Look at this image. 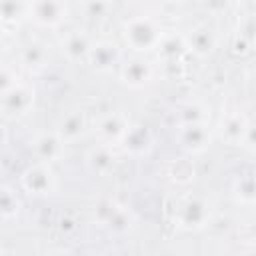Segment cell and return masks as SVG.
Wrapping results in <instances>:
<instances>
[{
	"mask_svg": "<svg viewBox=\"0 0 256 256\" xmlns=\"http://www.w3.org/2000/svg\"><path fill=\"white\" fill-rule=\"evenodd\" d=\"M162 34H164V28H162L160 20L154 18V16L138 14V16L126 18L124 24H122L124 44L130 50H134L138 56L154 52L158 48V42H160Z\"/></svg>",
	"mask_w": 256,
	"mask_h": 256,
	"instance_id": "obj_1",
	"label": "cell"
},
{
	"mask_svg": "<svg viewBox=\"0 0 256 256\" xmlns=\"http://www.w3.org/2000/svg\"><path fill=\"white\" fill-rule=\"evenodd\" d=\"M172 220L182 230H202L212 220V204L202 194H182L172 208Z\"/></svg>",
	"mask_w": 256,
	"mask_h": 256,
	"instance_id": "obj_2",
	"label": "cell"
},
{
	"mask_svg": "<svg viewBox=\"0 0 256 256\" xmlns=\"http://www.w3.org/2000/svg\"><path fill=\"white\" fill-rule=\"evenodd\" d=\"M20 186L26 194L36 196V198H44V196H50L58 190V178H56V172L50 164L34 162L22 170Z\"/></svg>",
	"mask_w": 256,
	"mask_h": 256,
	"instance_id": "obj_3",
	"label": "cell"
},
{
	"mask_svg": "<svg viewBox=\"0 0 256 256\" xmlns=\"http://www.w3.org/2000/svg\"><path fill=\"white\" fill-rule=\"evenodd\" d=\"M36 102V90L32 84L18 80L12 88L0 94V112L6 118H22L30 114Z\"/></svg>",
	"mask_w": 256,
	"mask_h": 256,
	"instance_id": "obj_4",
	"label": "cell"
},
{
	"mask_svg": "<svg viewBox=\"0 0 256 256\" xmlns=\"http://www.w3.org/2000/svg\"><path fill=\"white\" fill-rule=\"evenodd\" d=\"M216 132L220 140L230 146H252V122L242 112L222 114Z\"/></svg>",
	"mask_w": 256,
	"mask_h": 256,
	"instance_id": "obj_5",
	"label": "cell"
},
{
	"mask_svg": "<svg viewBox=\"0 0 256 256\" xmlns=\"http://www.w3.org/2000/svg\"><path fill=\"white\" fill-rule=\"evenodd\" d=\"M68 14H70V6L66 2H56V0L28 2V18L42 28L60 26L68 18Z\"/></svg>",
	"mask_w": 256,
	"mask_h": 256,
	"instance_id": "obj_6",
	"label": "cell"
},
{
	"mask_svg": "<svg viewBox=\"0 0 256 256\" xmlns=\"http://www.w3.org/2000/svg\"><path fill=\"white\" fill-rule=\"evenodd\" d=\"M120 80L130 88H144L156 78V66L144 56H132L120 64Z\"/></svg>",
	"mask_w": 256,
	"mask_h": 256,
	"instance_id": "obj_7",
	"label": "cell"
},
{
	"mask_svg": "<svg viewBox=\"0 0 256 256\" xmlns=\"http://www.w3.org/2000/svg\"><path fill=\"white\" fill-rule=\"evenodd\" d=\"M176 140L178 146L194 156V154H202L208 150L210 142H212V128L210 124H188V126H178L176 130Z\"/></svg>",
	"mask_w": 256,
	"mask_h": 256,
	"instance_id": "obj_8",
	"label": "cell"
},
{
	"mask_svg": "<svg viewBox=\"0 0 256 256\" xmlns=\"http://www.w3.org/2000/svg\"><path fill=\"white\" fill-rule=\"evenodd\" d=\"M130 120L124 112L120 110H114V112H106L102 114L98 120H96V134H98V140L100 144H108V146H114V144H120V140L124 138L126 130L130 128Z\"/></svg>",
	"mask_w": 256,
	"mask_h": 256,
	"instance_id": "obj_9",
	"label": "cell"
},
{
	"mask_svg": "<svg viewBox=\"0 0 256 256\" xmlns=\"http://www.w3.org/2000/svg\"><path fill=\"white\" fill-rule=\"evenodd\" d=\"M56 136L62 140V144H72L76 140H80L86 132H88V118H86V112L82 108H74V110H68L66 114L60 116V120L56 122V128H54Z\"/></svg>",
	"mask_w": 256,
	"mask_h": 256,
	"instance_id": "obj_10",
	"label": "cell"
},
{
	"mask_svg": "<svg viewBox=\"0 0 256 256\" xmlns=\"http://www.w3.org/2000/svg\"><path fill=\"white\" fill-rule=\"evenodd\" d=\"M94 38L82 28H72L60 38V50L70 62H86Z\"/></svg>",
	"mask_w": 256,
	"mask_h": 256,
	"instance_id": "obj_11",
	"label": "cell"
},
{
	"mask_svg": "<svg viewBox=\"0 0 256 256\" xmlns=\"http://www.w3.org/2000/svg\"><path fill=\"white\" fill-rule=\"evenodd\" d=\"M156 52H158V60L162 62V66L182 64L184 56L188 54V46H186L184 34L176 32V30H164Z\"/></svg>",
	"mask_w": 256,
	"mask_h": 256,
	"instance_id": "obj_12",
	"label": "cell"
},
{
	"mask_svg": "<svg viewBox=\"0 0 256 256\" xmlns=\"http://www.w3.org/2000/svg\"><path fill=\"white\" fill-rule=\"evenodd\" d=\"M120 60H122V50L116 42H112V40H94L86 62L96 72H110L114 66L120 64Z\"/></svg>",
	"mask_w": 256,
	"mask_h": 256,
	"instance_id": "obj_13",
	"label": "cell"
},
{
	"mask_svg": "<svg viewBox=\"0 0 256 256\" xmlns=\"http://www.w3.org/2000/svg\"><path fill=\"white\" fill-rule=\"evenodd\" d=\"M30 148L36 156V162H44V164H56L58 160H62L64 156V144L62 140L56 136V132H40L32 138Z\"/></svg>",
	"mask_w": 256,
	"mask_h": 256,
	"instance_id": "obj_14",
	"label": "cell"
},
{
	"mask_svg": "<svg viewBox=\"0 0 256 256\" xmlns=\"http://www.w3.org/2000/svg\"><path fill=\"white\" fill-rule=\"evenodd\" d=\"M184 40H186L188 52H194L200 58L210 56L216 50V46H218V34L208 24H194L184 34Z\"/></svg>",
	"mask_w": 256,
	"mask_h": 256,
	"instance_id": "obj_15",
	"label": "cell"
},
{
	"mask_svg": "<svg viewBox=\"0 0 256 256\" xmlns=\"http://www.w3.org/2000/svg\"><path fill=\"white\" fill-rule=\"evenodd\" d=\"M120 146L130 156H146L154 148V134L146 124H130Z\"/></svg>",
	"mask_w": 256,
	"mask_h": 256,
	"instance_id": "obj_16",
	"label": "cell"
},
{
	"mask_svg": "<svg viewBox=\"0 0 256 256\" xmlns=\"http://www.w3.org/2000/svg\"><path fill=\"white\" fill-rule=\"evenodd\" d=\"M86 166L96 176H106L116 166V154L108 144H96L86 152Z\"/></svg>",
	"mask_w": 256,
	"mask_h": 256,
	"instance_id": "obj_17",
	"label": "cell"
},
{
	"mask_svg": "<svg viewBox=\"0 0 256 256\" xmlns=\"http://www.w3.org/2000/svg\"><path fill=\"white\" fill-rule=\"evenodd\" d=\"M210 120V106L202 100H186L176 110V122L178 126L188 124H206Z\"/></svg>",
	"mask_w": 256,
	"mask_h": 256,
	"instance_id": "obj_18",
	"label": "cell"
},
{
	"mask_svg": "<svg viewBox=\"0 0 256 256\" xmlns=\"http://www.w3.org/2000/svg\"><path fill=\"white\" fill-rule=\"evenodd\" d=\"M166 176H168V180L172 184L186 186V184L194 182V178H196V166L188 158H178V160H172L166 166Z\"/></svg>",
	"mask_w": 256,
	"mask_h": 256,
	"instance_id": "obj_19",
	"label": "cell"
},
{
	"mask_svg": "<svg viewBox=\"0 0 256 256\" xmlns=\"http://www.w3.org/2000/svg\"><path fill=\"white\" fill-rule=\"evenodd\" d=\"M48 60H50V54L42 42L32 40L20 48V62L28 68H42L48 64Z\"/></svg>",
	"mask_w": 256,
	"mask_h": 256,
	"instance_id": "obj_20",
	"label": "cell"
},
{
	"mask_svg": "<svg viewBox=\"0 0 256 256\" xmlns=\"http://www.w3.org/2000/svg\"><path fill=\"white\" fill-rule=\"evenodd\" d=\"M134 222H136V218H134L132 210H128L126 206L120 204V208L114 212V216L110 218V222L104 228L114 236H124L134 228Z\"/></svg>",
	"mask_w": 256,
	"mask_h": 256,
	"instance_id": "obj_21",
	"label": "cell"
},
{
	"mask_svg": "<svg viewBox=\"0 0 256 256\" xmlns=\"http://www.w3.org/2000/svg\"><path fill=\"white\" fill-rule=\"evenodd\" d=\"M234 196L244 206H252L254 204V198H256V194H254V176H252L250 170L236 178V182H234Z\"/></svg>",
	"mask_w": 256,
	"mask_h": 256,
	"instance_id": "obj_22",
	"label": "cell"
},
{
	"mask_svg": "<svg viewBox=\"0 0 256 256\" xmlns=\"http://www.w3.org/2000/svg\"><path fill=\"white\" fill-rule=\"evenodd\" d=\"M28 16V2H0V22L2 24H12Z\"/></svg>",
	"mask_w": 256,
	"mask_h": 256,
	"instance_id": "obj_23",
	"label": "cell"
},
{
	"mask_svg": "<svg viewBox=\"0 0 256 256\" xmlns=\"http://www.w3.org/2000/svg\"><path fill=\"white\" fill-rule=\"evenodd\" d=\"M20 198L16 196V192L8 186H0V216L2 218H14L20 212Z\"/></svg>",
	"mask_w": 256,
	"mask_h": 256,
	"instance_id": "obj_24",
	"label": "cell"
},
{
	"mask_svg": "<svg viewBox=\"0 0 256 256\" xmlns=\"http://www.w3.org/2000/svg\"><path fill=\"white\" fill-rule=\"evenodd\" d=\"M120 208V202H116L114 198H102V200H98L96 202V206H94V210H92V218H94V222L98 224V226H106L108 222H110V218L114 216V212Z\"/></svg>",
	"mask_w": 256,
	"mask_h": 256,
	"instance_id": "obj_25",
	"label": "cell"
},
{
	"mask_svg": "<svg viewBox=\"0 0 256 256\" xmlns=\"http://www.w3.org/2000/svg\"><path fill=\"white\" fill-rule=\"evenodd\" d=\"M230 48H232L234 54H238V56H246V54H250L252 48H254V38H248V36L236 32V36H234Z\"/></svg>",
	"mask_w": 256,
	"mask_h": 256,
	"instance_id": "obj_26",
	"label": "cell"
},
{
	"mask_svg": "<svg viewBox=\"0 0 256 256\" xmlns=\"http://www.w3.org/2000/svg\"><path fill=\"white\" fill-rule=\"evenodd\" d=\"M18 80H20V78L16 76L14 68H10V66H6V64L0 66V94H4L8 88H12Z\"/></svg>",
	"mask_w": 256,
	"mask_h": 256,
	"instance_id": "obj_27",
	"label": "cell"
},
{
	"mask_svg": "<svg viewBox=\"0 0 256 256\" xmlns=\"http://www.w3.org/2000/svg\"><path fill=\"white\" fill-rule=\"evenodd\" d=\"M82 10L86 12V16H106L108 10H112L110 2H84Z\"/></svg>",
	"mask_w": 256,
	"mask_h": 256,
	"instance_id": "obj_28",
	"label": "cell"
},
{
	"mask_svg": "<svg viewBox=\"0 0 256 256\" xmlns=\"http://www.w3.org/2000/svg\"><path fill=\"white\" fill-rule=\"evenodd\" d=\"M48 256H78V254L70 248H54L52 252H48Z\"/></svg>",
	"mask_w": 256,
	"mask_h": 256,
	"instance_id": "obj_29",
	"label": "cell"
},
{
	"mask_svg": "<svg viewBox=\"0 0 256 256\" xmlns=\"http://www.w3.org/2000/svg\"><path fill=\"white\" fill-rule=\"evenodd\" d=\"M0 134H6V130H4V126H2V124H0ZM4 142H6V138H0V146H2Z\"/></svg>",
	"mask_w": 256,
	"mask_h": 256,
	"instance_id": "obj_30",
	"label": "cell"
},
{
	"mask_svg": "<svg viewBox=\"0 0 256 256\" xmlns=\"http://www.w3.org/2000/svg\"><path fill=\"white\" fill-rule=\"evenodd\" d=\"M242 256H254V252H252V250H246V252H244Z\"/></svg>",
	"mask_w": 256,
	"mask_h": 256,
	"instance_id": "obj_31",
	"label": "cell"
},
{
	"mask_svg": "<svg viewBox=\"0 0 256 256\" xmlns=\"http://www.w3.org/2000/svg\"><path fill=\"white\" fill-rule=\"evenodd\" d=\"M2 30H4V24H2V22H0V34H2Z\"/></svg>",
	"mask_w": 256,
	"mask_h": 256,
	"instance_id": "obj_32",
	"label": "cell"
}]
</instances>
